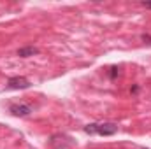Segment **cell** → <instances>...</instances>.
Returning a JSON list of instances; mask_svg holds the SVG:
<instances>
[{"instance_id": "cell-1", "label": "cell", "mask_w": 151, "mask_h": 149, "mask_svg": "<svg viewBox=\"0 0 151 149\" xmlns=\"http://www.w3.org/2000/svg\"><path fill=\"white\" fill-rule=\"evenodd\" d=\"M84 132L90 133V135H104V137H109V135H114L118 132V125L116 123H91V125H86L84 126Z\"/></svg>"}, {"instance_id": "cell-2", "label": "cell", "mask_w": 151, "mask_h": 149, "mask_svg": "<svg viewBox=\"0 0 151 149\" xmlns=\"http://www.w3.org/2000/svg\"><path fill=\"white\" fill-rule=\"evenodd\" d=\"M28 86H30V82L25 77H11L7 81V88L9 90H27Z\"/></svg>"}, {"instance_id": "cell-3", "label": "cell", "mask_w": 151, "mask_h": 149, "mask_svg": "<svg viewBox=\"0 0 151 149\" xmlns=\"http://www.w3.org/2000/svg\"><path fill=\"white\" fill-rule=\"evenodd\" d=\"M9 112H11L12 116L25 117V116H28V114L32 112V107H30V105H27V104H12V105L9 107Z\"/></svg>"}, {"instance_id": "cell-4", "label": "cell", "mask_w": 151, "mask_h": 149, "mask_svg": "<svg viewBox=\"0 0 151 149\" xmlns=\"http://www.w3.org/2000/svg\"><path fill=\"white\" fill-rule=\"evenodd\" d=\"M39 49L37 47H21V49H18V56H21V58H28V56H34V54H37Z\"/></svg>"}, {"instance_id": "cell-5", "label": "cell", "mask_w": 151, "mask_h": 149, "mask_svg": "<svg viewBox=\"0 0 151 149\" xmlns=\"http://www.w3.org/2000/svg\"><path fill=\"white\" fill-rule=\"evenodd\" d=\"M118 74H119V72H118V69H116V67H111L109 77H111V79H116V77H118Z\"/></svg>"}, {"instance_id": "cell-6", "label": "cell", "mask_w": 151, "mask_h": 149, "mask_svg": "<svg viewBox=\"0 0 151 149\" xmlns=\"http://www.w3.org/2000/svg\"><path fill=\"white\" fill-rule=\"evenodd\" d=\"M142 5H144V7H150V9H151V2H142Z\"/></svg>"}, {"instance_id": "cell-7", "label": "cell", "mask_w": 151, "mask_h": 149, "mask_svg": "<svg viewBox=\"0 0 151 149\" xmlns=\"http://www.w3.org/2000/svg\"><path fill=\"white\" fill-rule=\"evenodd\" d=\"M141 149H146V148H141Z\"/></svg>"}]
</instances>
